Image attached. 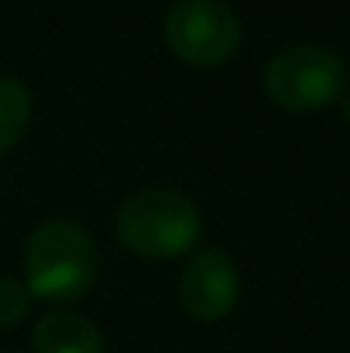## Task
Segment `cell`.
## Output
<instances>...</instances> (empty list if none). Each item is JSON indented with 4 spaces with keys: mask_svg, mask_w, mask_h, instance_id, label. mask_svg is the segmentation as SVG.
Masks as SVG:
<instances>
[{
    "mask_svg": "<svg viewBox=\"0 0 350 353\" xmlns=\"http://www.w3.org/2000/svg\"><path fill=\"white\" fill-rule=\"evenodd\" d=\"M100 274V254L93 236L76 220L55 216L35 227L24 247V285L31 299L69 305L83 299Z\"/></svg>",
    "mask_w": 350,
    "mask_h": 353,
    "instance_id": "1",
    "label": "cell"
},
{
    "mask_svg": "<svg viewBox=\"0 0 350 353\" xmlns=\"http://www.w3.org/2000/svg\"><path fill=\"white\" fill-rule=\"evenodd\" d=\"M203 234L200 210L179 189H141L117 210L120 243L148 261H175L189 254Z\"/></svg>",
    "mask_w": 350,
    "mask_h": 353,
    "instance_id": "2",
    "label": "cell"
},
{
    "mask_svg": "<svg viewBox=\"0 0 350 353\" xmlns=\"http://www.w3.org/2000/svg\"><path fill=\"white\" fill-rule=\"evenodd\" d=\"M264 93L285 114H316L347 93V62L327 45L282 48L264 65Z\"/></svg>",
    "mask_w": 350,
    "mask_h": 353,
    "instance_id": "3",
    "label": "cell"
},
{
    "mask_svg": "<svg viewBox=\"0 0 350 353\" xmlns=\"http://www.w3.org/2000/svg\"><path fill=\"white\" fill-rule=\"evenodd\" d=\"M240 41V17L224 0H175L165 14V45L193 69L227 65Z\"/></svg>",
    "mask_w": 350,
    "mask_h": 353,
    "instance_id": "4",
    "label": "cell"
},
{
    "mask_svg": "<svg viewBox=\"0 0 350 353\" xmlns=\"http://www.w3.org/2000/svg\"><path fill=\"white\" fill-rule=\"evenodd\" d=\"M237 299H240V274L224 250L206 247L186 261L179 278V302L193 319L217 323L231 316Z\"/></svg>",
    "mask_w": 350,
    "mask_h": 353,
    "instance_id": "5",
    "label": "cell"
},
{
    "mask_svg": "<svg viewBox=\"0 0 350 353\" xmlns=\"http://www.w3.org/2000/svg\"><path fill=\"white\" fill-rule=\"evenodd\" d=\"M35 353H107L104 333L79 312L55 309L35 326Z\"/></svg>",
    "mask_w": 350,
    "mask_h": 353,
    "instance_id": "6",
    "label": "cell"
},
{
    "mask_svg": "<svg viewBox=\"0 0 350 353\" xmlns=\"http://www.w3.org/2000/svg\"><path fill=\"white\" fill-rule=\"evenodd\" d=\"M31 123V93L14 76H0V154L10 151Z\"/></svg>",
    "mask_w": 350,
    "mask_h": 353,
    "instance_id": "7",
    "label": "cell"
},
{
    "mask_svg": "<svg viewBox=\"0 0 350 353\" xmlns=\"http://www.w3.org/2000/svg\"><path fill=\"white\" fill-rule=\"evenodd\" d=\"M31 309V292L17 278H0V330H14Z\"/></svg>",
    "mask_w": 350,
    "mask_h": 353,
    "instance_id": "8",
    "label": "cell"
},
{
    "mask_svg": "<svg viewBox=\"0 0 350 353\" xmlns=\"http://www.w3.org/2000/svg\"><path fill=\"white\" fill-rule=\"evenodd\" d=\"M340 100H344V107H340V110H344V120H347V123H350V93H344Z\"/></svg>",
    "mask_w": 350,
    "mask_h": 353,
    "instance_id": "9",
    "label": "cell"
}]
</instances>
